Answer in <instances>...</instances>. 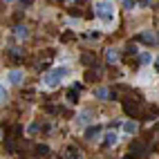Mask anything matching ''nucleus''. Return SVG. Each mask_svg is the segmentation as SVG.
Masks as SVG:
<instances>
[{
	"instance_id": "nucleus-1",
	"label": "nucleus",
	"mask_w": 159,
	"mask_h": 159,
	"mask_svg": "<svg viewBox=\"0 0 159 159\" xmlns=\"http://www.w3.org/2000/svg\"><path fill=\"white\" fill-rule=\"evenodd\" d=\"M94 14L108 27H112V23H114V2L112 0H99V2L94 5Z\"/></svg>"
},
{
	"instance_id": "nucleus-2",
	"label": "nucleus",
	"mask_w": 159,
	"mask_h": 159,
	"mask_svg": "<svg viewBox=\"0 0 159 159\" xmlns=\"http://www.w3.org/2000/svg\"><path fill=\"white\" fill-rule=\"evenodd\" d=\"M67 74H70L67 67H54V70H49L45 76H43V85L47 90H54V88H58L61 83H63V79H65Z\"/></svg>"
},
{
	"instance_id": "nucleus-3",
	"label": "nucleus",
	"mask_w": 159,
	"mask_h": 159,
	"mask_svg": "<svg viewBox=\"0 0 159 159\" xmlns=\"http://www.w3.org/2000/svg\"><path fill=\"white\" fill-rule=\"evenodd\" d=\"M7 81L11 83V85H23L25 72H23V70H9V72H7Z\"/></svg>"
},
{
	"instance_id": "nucleus-4",
	"label": "nucleus",
	"mask_w": 159,
	"mask_h": 159,
	"mask_svg": "<svg viewBox=\"0 0 159 159\" xmlns=\"http://www.w3.org/2000/svg\"><path fill=\"white\" fill-rule=\"evenodd\" d=\"M61 159H83V155H81V150H79V148L70 146V148H65V150H63Z\"/></svg>"
},
{
	"instance_id": "nucleus-5",
	"label": "nucleus",
	"mask_w": 159,
	"mask_h": 159,
	"mask_svg": "<svg viewBox=\"0 0 159 159\" xmlns=\"http://www.w3.org/2000/svg\"><path fill=\"white\" fill-rule=\"evenodd\" d=\"M99 137H101V128H99V125H90V128L85 130V139L88 141H99Z\"/></svg>"
},
{
	"instance_id": "nucleus-6",
	"label": "nucleus",
	"mask_w": 159,
	"mask_h": 159,
	"mask_svg": "<svg viewBox=\"0 0 159 159\" xmlns=\"http://www.w3.org/2000/svg\"><path fill=\"white\" fill-rule=\"evenodd\" d=\"M105 61H108L110 65L119 63V49H116V47H108V49H105Z\"/></svg>"
},
{
	"instance_id": "nucleus-7",
	"label": "nucleus",
	"mask_w": 159,
	"mask_h": 159,
	"mask_svg": "<svg viewBox=\"0 0 159 159\" xmlns=\"http://www.w3.org/2000/svg\"><path fill=\"white\" fill-rule=\"evenodd\" d=\"M14 36H16L18 40H27V36H29V29H27L25 25H16V27H14Z\"/></svg>"
},
{
	"instance_id": "nucleus-8",
	"label": "nucleus",
	"mask_w": 159,
	"mask_h": 159,
	"mask_svg": "<svg viewBox=\"0 0 159 159\" xmlns=\"http://www.w3.org/2000/svg\"><path fill=\"white\" fill-rule=\"evenodd\" d=\"M116 141H119V134H116L114 130H108V132L103 134V143L105 146H114Z\"/></svg>"
},
{
	"instance_id": "nucleus-9",
	"label": "nucleus",
	"mask_w": 159,
	"mask_h": 159,
	"mask_svg": "<svg viewBox=\"0 0 159 159\" xmlns=\"http://www.w3.org/2000/svg\"><path fill=\"white\" fill-rule=\"evenodd\" d=\"M92 119H94V114H92L90 110H83V112L76 116V123H79V125H85V123H90Z\"/></svg>"
},
{
	"instance_id": "nucleus-10",
	"label": "nucleus",
	"mask_w": 159,
	"mask_h": 159,
	"mask_svg": "<svg viewBox=\"0 0 159 159\" xmlns=\"http://www.w3.org/2000/svg\"><path fill=\"white\" fill-rule=\"evenodd\" d=\"M139 40L146 43V45H157V36L152 34V31H143V34L139 36Z\"/></svg>"
},
{
	"instance_id": "nucleus-11",
	"label": "nucleus",
	"mask_w": 159,
	"mask_h": 159,
	"mask_svg": "<svg viewBox=\"0 0 159 159\" xmlns=\"http://www.w3.org/2000/svg\"><path fill=\"white\" fill-rule=\"evenodd\" d=\"M137 130H139V123L137 121H123V132L125 134H134Z\"/></svg>"
},
{
	"instance_id": "nucleus-12",
	"label": "nucleus",
	"mask_w": 159,
	"mask_h": 159,
	"mask_svg": "<svg viewBox=\"0 0 159 159\" xmlns=\"http://www.w3.org/2000/svg\"><path fill=\"white\" fill-rule=\"evenodd\" d=\"M94 97H97L99 101H105V99H110V90L108 88H97L94 90Z\"/></svg>"
},
{
	"instance_id": "nucleus-13",
	"label": "nucleus",
	"mask_w": 159,
	"mask_h": 159,
	"mask_svg": "<svg viewBox=\"0 0 159 159\" xmlns=\"http://www.w3.org/2000/svg\"><path fill=\"white\" fill-rule=\"evenodd\" d=\"M152 61H155V58H152L150 52H141V54H139V63H141V65H150Z\"/></svg>"
},
{
	"instance_id": "nucleus-14",
	"label": "nucleus",
	"mask_w": 159,
	"mask_h": 159,
	"mask_svg": "<svg viewBox=\"0 0 159 159\" xmlns=\"http://www.w3.org/2000/svg\"><path fill=\"white\" fill-rule=\"evenodd\" d=\"M79 90H81L79 85H74V88H72V90L67 92V101H70V103H74V101H79Z\"/></svg>"
},
{
	"instance_id": "nucleus-15",
	"label": "nucleus",
	"mask_w": 159,
	"mask_h": 159,
	"mask_svg": "<svg viewBox=\"0 0 159 159\" xmlns=\"http://www.w3.org/2000/svg\"><path fill=\"white\" fill-rule=\"evenodd\" d=\"M38 130H40V125H38V123H29V125H27V134H29V137H34Z\"/></svg>"
},
{
	"instance_id": "nucleus-16",
	"label": "nucleus",
	"mask_w": 159,
	"mask_h": 159,
	"mask_svg": "<svg viewBox=\"0 0 159 159\" xmlns=\"http://www.w3.org/2000/svg\"><path fill=\"white\" fill-rule=\"evenodd\" d=\"M134 7H137V0H123V9L130 11V9H134Z\"/></svg>"
},
{
	"instance_id": "nucleus-17",
	"label": "nucleus",
	"mask_w": 159,
	"mask_h": 159,
	"mask_svg": "<svg viewBox=\"0 0 159 159\" xmlns=\"http://www.w3.org/2000/svg\"><path fill=\"white\" fill-rule=\"evenodd\" d=\"M47 150H49L47 146H38V148H36V155H43V157H45V155H47Z\"/></svg>"
},
{
	"instance_id": "nucleus-18",
	"label": "nucleus",
	"mask_w": 159,
	"mask_h": 159,
	"mask_svg": "<svg viewBox=\"0 0 159 159\" xmlns=\"http://www.w3.org/2000/svg\"><path fill=\"white\" fill-rule=\"evenodd\" d=\"M7 99H9V92H7V88H5V85H2V103H5V101H7Z\"/></svg>"
},
{
	"instance_id": "nucleus-19",
	"label": "nucleus",
	"mask_w": 159,
	"mask_h": 159,
	"mask_svg": "<svg viewBox=\"0 0 159 159\" xmlns=\"http://www.w3.org/2000/svg\"><path fill=\"white\" fill-rule=\"evenodd\" d=\"M67 25H70V27H76V25H79V20H74V18H67Z\"/></svg>"
},
{
	"instance_id": "nucleus-20",
	"label": "nucleus",
	"mask_w": 159,
	"mask_h": 159,
	"mask_svg": "<svg viewBox=\"0 0 159 159\" xmlns=\"http://www.w3.org/2000/svg\"><path fill=\"white\" fill-rule=\"evenodd\" d=\"M128 54H137V47L134 45H128Z\"/></svg>"
},
{
	"instance_id": "nucleus-21",
	"label": "nucleus",
	"mask_w": 159,
	"mask_h": 159,
	"mask_svg": "<svg viewBox=\"0 0 159 159\" xmlns=\"http://www.w3.org/2000/svg\"><path fill=\"white\" fill-rule=\"evenodd\" d=\"M20 2H23V5L27 7V5H31V2H34V0H20Z\"/></svg>"
},
{
	"instance_id": "nucleus-22",
	"label": "nucleus",
	"mask_w": 159,
	"mask_h": 159,
	"mask_svg": "<svg viewBox=\"0 0 159 159\" xmlns=\"http://www.w3.org/2000/svg\"><path fill=\"white\" fill-rule=\"evenodd\" d=\"M2 2H14V0H2Z\"/></svg>"
},
{
	"instance_id": "nucleus-23",
	"label": "nucleus",
	"mask_w": 159,
	"mask_h": 159,
	"mask_svg": "<svg viewBox=\"0 0 159 159\" xmlns=\"http://www.w3.org/2000/svg\"><path fill=\"white\" fill-rule=\"evenodd\" d=\"M141 2H146V5H148V2H150V0H141Z\"/></svg>"
},
{
	"instance_id": "nucleus-24",
	"label": "nucleus",
	"mask_w": 159,
	"mask_h": 159,
	"mask_svg": "<svg viewBox=\"0 0 159 159\" xmlns=\"http://www.w3.org/2000/svg\"><path fill=\"white\" fill-rule=\"evenodd\" d=\"M157 70H159V61H157Z\"/></svg>"
}]
</instances>
